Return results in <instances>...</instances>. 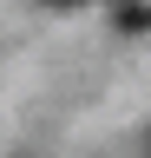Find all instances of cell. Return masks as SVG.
Returning <instances> with one entry per match:
<instances>
[{
	"label": "cell",
	"mask_w": 151,
	"mask_h": 158,
	"mask_svg": "<svg viewBox=\"0 0 151 158\" xmlns=\"http://www.w3.org/2000/svg\"><path fill=\"white\" fill-rule=\"evenodd\" d=\"M118 27L125 33H151V7H145V0H125V7H118Z\"/></svg>",
	"instance_id": "1"
},
{
	"label": "cell",
	"mask_w": 151,
	"mask_h": 158,
	"mask_svg": "<svg viewBox=\"0 0 151 158\" xmlns=\"http://www.w3.org/2000/svg\"><path fill=\"white\" fill-rule=\"evenodd\" d=\"M46 7H85V0H46Z\"/></svg>",
	"instance_id": "2"
}]
</instances>
